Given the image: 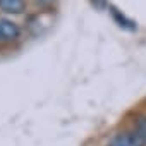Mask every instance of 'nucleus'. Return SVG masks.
I'll list each match as a JSON object with an SVG mask.
<instances>
[{
	"label": "nucleus",
	"instance_id": "1",
	"mask_svg": "<svg viewBox=\"0 0 146 146\" xmlns=\"http://www.w3.org/2000/svg\"><path fill=\"white\" fill-rule=\"evenodd\" d=\"M21 38V28L12 19H0V45H9Z\"/></svg>",
	"mask_w": 146,
	"mask_h": 146
},
{
	"label": "nucleus",
	"instance_id": "2",
	"mask_svg": "<svg viewBox=\"0 0 146 146\" xmlns=\"http://www.w3.org/2000/svg\"><path fill=\"white\" fill-rule=\"evenodd\" d=\"M107 146H144V144L134 131H122L113 134L108 139Z\"/></svg>",
	"mask_w": 146,
	"mask_h": 146
},
{
	"label": "nucleus",
	"instance_id": "3",
	"mask_svg": "<svg viewBox=\"0 0 146 146\" xmlns=\"http://www.w3.org/2000/svg\"><path fill=\"white\" fill-rule=\"evenodd\" d=\"M0 11L5 14L19 16L26 11V0H0Z\"/></svg>",
	"mask_w": 146,
	"mask_h": 146
},
{
	"label": "nucleus",
	"instance_id": "4",
	"mask_svg": "<svg viewBox=\"0 0 146 146\" xmlns=\"http://www.w3.org/2000/svg\"><path fill=\"white\" fill-rule=\"evenodd\" d=\"M134 132L141 137L143 144L146 146V115H139L134 120Z\"/></svg>",
	"mask_w": 146,
	"mask_h": 146
}]
</instances>
